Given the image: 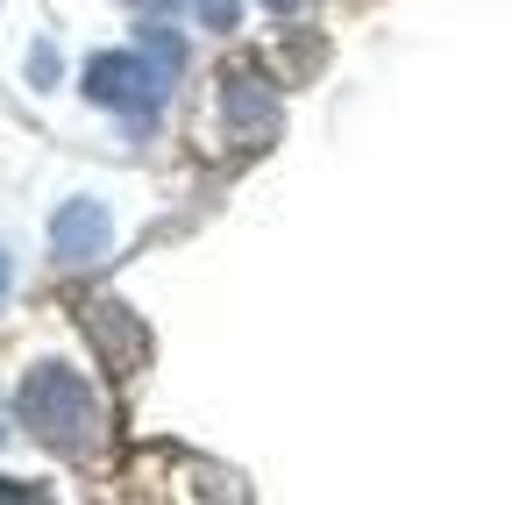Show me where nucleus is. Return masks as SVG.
Wrapping results in <instances>:
<instances>
[{"label":"nucleus","mask_w":512,"mask_h":505,"mask_svg":"<svg viewBox=\"0 0 512 505\" xmlns=\"http://www.w3.org/2000/svg\"><path fill=\"white\" fill-rule=\"evenodd\" d=\"M171 79H178V72L157 65L143 43H136V50H100V57H86V100L107 107V114H121V121H157Z\"/></svg>","instance_id":"f03ea898"},{"label":"nucleus","mask_w":512,"mask_h":505,"mask_svg":"<svg viewBox=\"0 0 512 505\" xmlns=\"http://www.w3.org/2000/svg\"><path fill=\"white\" fill-rule=\"evenodd\" d=\"M192 15H200L207 29H235V0H185Z\"/></svg>","instance_id":"0eeeda50"},{"label":"nucleus","mask_w":512,"mask_h":505,"mask_svg":"<svg viewBox=\"0 0 512 505\" xmlns=\"http://www.w3.org/2000/svg\"><path fill=\"white\" fill-rule=\"evenodd\" d=\"M107 242H114V221H107L100 200H64V207L50 214V257H57V264L86 271V264L107 257Z\"/></svg>","instance_id":"20e7f679"},{"label":"nucleus","mask_w":512,"mask_h":505,"mask_svg":"<svg viewBox=\"0 0 512 505\" xmlns=\"http://www.w3.org/2000/svg\"><path fill=\"white\" fill-rule=\"evenodd\" d=\"M29 79H57V50H50V43L29 50Z\"/></svg>","instance_id":"6e6552de"},{"label":"nucleus","mask_w":512,"mask_h":505,"mask_svg":"<svg viewBox=\"0 0 512 505\" xmlns=\"http://www.w3.org/2000/svg\"><path fill=\"white\" fill-rule=\"evenodd\" d=\"M128 8H157V0H128Z\"/></svg>","instance_id":"f8f14e48"},{"label":"nucleus","mask_w":512,"mask_h":505,"mask_svg":"<svg viewBox=\"0 0 512 505\" xmlns=\"http://www.w3.org/2000/svg\"><path fill=\"white\" fill-rule=\"evenodd\" d=\"M264 8H271V15H299V0H264Z\"/></svg>","instance_id":"9b49d317"},{"label":"nucleus","mask_w":512,"mask_h":505,"mask_svg":"<svg viewBox=\"0 0 512 505\" xmlns=\"http://www.w3.org/2000/svg\"><path fill=\"white\" fill-rule=\"evenodd\" d=\"M86 335L107 349V363H114V377H128L143 363V349H150V335H143V321L128 306H114V299H100V306H86Z\"/></svg>","instance_id":"39448f33"},{"label":"nucleus","mask_w":512,"mask_h":505,"mask_svg":"<svg viewBox=\"0 0 512 505\" xmlns=\"http://www.w3.org/2000/svg\"><path fill=\"white\" fill-rule=\"evenodd\" d=\"M15 413H22V427L43 441V449L72 456V463H86V456L107 449V399L93 392L86 370L36 363L22 385H15Z\"/></svg>","instance_id":"f257e3e1"},{"label":"nucleus","mask_w":512,"mask_h":505,"mask_svg":"<svg viewBox=\"0 0 512 505\" xmlns=\"http://www.w3.org/2000/svg\"><path fill=\"white\" fill-rule=\"evenodd\" d=\"M136 43H143V50L157 57V65H171V72H185V43H178V36H171L164 22H143V36H136Z\"/></svg>","instance_id":"423d86ee"},{"label":"nucleus","mask_w":512,"mask_h":505,"mask_svg":"<svg viewBox=\"0 0 512 505\" xmlns=\"http://www.w3.org/2000/svg\"><path fill=\"white\" fill-rule=\"evenodd\" d=\"M0 498H43V484H22V477H0Z\"/></svg>","instance_id":"1a4fd4ad"},{"label":"nucleus","mask_w":512,"mask_h":505,"mask_svg":"<svg viewBox=\"0 0 512 505\" xmlns=\"http://www.w3.org/2000/svg\"><path fill=\"white\" fill-rule=\"evenodd\" d=\"M8 285H15V264H8V249H0V299H8Z\"/></svg>","instance_id":"9d476101"},{"label":"nucleus","mask_w":512,"mask_h":505,"mask_svg":"<svg viewBox=\"0 0 512 505\" xmlns=\"http://www.w3.org/2000/svg\"><path fill=\"white\" fill-rule=\"evenodd\" d=\"M221 129H228L235 150H264V143H278L285 107H278L271 79L256 72V65H228V72H221Z\"/></svg>","instance_id":"7ed1b4c3"}]
</instances>
